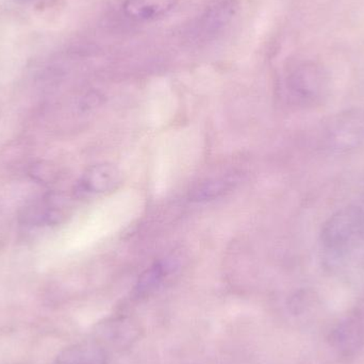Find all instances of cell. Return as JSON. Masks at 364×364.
Instances as JSON below:
<instances>
[{
	"label": "cell",
	"mask_w": 364,
	"mask_h": 364,
	"mask_svg": "<svg viewBox=\"0 0 364 364\" xmlns=\"http://www.w3.org/2000/svg\"><path fill=\"white\" fill-rule=\"evenodd\" d=\"M327 142L337 151H350L364 142V111L348 110L331 119L326 129Z\"/></svg>",
	"instance_id": "cell-2"
},
{
	"label": "cell",
	"mask_w": 364,
	"mask_h": 364,
	"mask_svg": "<svg viewBox=\"0 0 364 364\" xmlns=\"http://www.w3.org/2000/svg\"><path fill=\"white\" fill-rule=\"evenodd\" d=\"M181 0H125L124 11L136 21H154L168 14Z\"/></svg>",
	"instance_id": "cell-5"
},
{
	"label": "cell",
	"mask_w": 364,
	"mask_h": 364,
	"mask_svg": "<svg viewBox=\"0 0 364 364\" xmlns=\"http://www.w3.org/2000/svg\"><path fill=\"white\" fill-rule=\"evenodd\" d=\"M292 85L295 93L308 102L322 100L327 89L326 75L320 66L301 64L292 75Z\"/></svg>",
	"instance_id": "cell-3"
},
{
	"label": "cell",
	"mask_w": 364,
	"mask_h": 364,
	"mask_svg": "<svg viewBox=\"0 0 364 364\" xmlns=\"http://www.w3.org/2000/svg\"><path fill=\"white\" fill-rule=\"evenodd\" d=\"M364 237V212L358 207H346L336 212L322 228L323 245L335 252L354 248Z\"/></svg>",
	"instance_id": "cell-1"
},
{
	"label": "cell",
	"mask_w": 364,
	"mask_h": 364,
	"mask_svg": "<svg viewBox=\"0 0 364 364\" xmlns=\"http://www.w3.org/2000/svg\"><path fill=\"white\" fill-rule=\"evenodd\" d=\"M106 348L95 341L72 344L62 350L55 359V364H107Z\"/></svg>",
	"instance_id": "cell-4"
},
{
	"label": "cell",
	"mask_w": 364,
	"mask_h": 364,
	"mask_svg": "<svg viewBox=\"0 0 364 364\" xmlns=\"http://www.w3.org/2000/svg\"><path fill=\"white\" fill-rule=\"evenodd\" d=\"M115 175L114 171H110V168H94L83 177L80 182L81 191L85 193L102 192L117 182Z\"/></svg>",
	"instance_id": "cell-6"
}]
</instances>
